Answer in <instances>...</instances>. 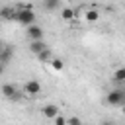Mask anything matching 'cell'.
I'll list each match as a JSON object with an SVG mask.
<instances>
[{
    "label": "cell",
    "mask_w": 125,
    "mask_h": 125,
    "mask_svg": "<svg viewBox=\"0 0 125 125\" xmlns=\"http://www.w3.org/2000/svg\"><path fill=\"white\" fill-rule=\"evenodd\" d=\"M105 102H107L109 105H123V104H125V90H123V88L111 90V92L105 96Z\"/></svg>",
    "instance_id": "cell-2"
},
{
    "label": "cell",
    "mask_w": 125,
    "mask_h": 125,
    "mask_svg": "<svg viewBox=\"0 0 125 125\" xmlns=\"http://www.w3.org/2000/svg\"><path fill=\"white\" fill-rule=\"evenodd\" d=\"M45 47H47V43H45L43 39H35V41H29V53H33V55L41 53Z\"/></svg>",
    "instance_id": "cell-7"
},
{
    "label": "cell",
    "mask_w": 125,
    "mask_h": 125,
    "mask_svg": "<svg viewBox=\"0 0 125 125\" xmlns=\"http://www.w3.org/2000/svg\"><path fill=\"white\" fill-rule=\"evenodd\" d=\"M98 18H100L98 10H88V12H86V20H88V21H96Z\"/></svg>",
    "instance_id": "cell-15"
},
{
    "label": "cell",
    "mask_w": 125,
    "mask_h": 125,
    "mask_svg": "<svg viewBox=\"0 0 125 125\" xmlns=\"http://www.w3.org/2000/svg\"><path fill=\"white\" fill-rule=\"evenodd\" d=\"M0 18H2V20H16V10H14L12 6L0 8Z\"/></svg>",
    "instance_id": "cell-9"
},
{
    "label": "cell",
    "mask_w": 125,
    "mask_h": 125,
    "mask_svg": "<svg viewBox=\"0 0 125 125\" xmlns=\"http://www.w3.org/2000/svg\"><path fill=\"white\" fill-rule=\"evenodd\" d=\"M23 92H25L27 96H37V94L41 92V84H39L37 80H29V82H25Z\"/></svg>",
    "instance_id": "cell-4"
},
{
    "label": "cell",
    "mask_w": 125,
    "mask_h": 125,
    "mask_svg": "<svg viewBox=\"0 0 125 125\" xmlns=\"http://www.w3.org/2000/svg\"><path fill=\"white\" fill-rule=\"evenodd\" d=\"M59 6H61V0H43V10H47V12H53Z\"/></svg>",
    "instance_id": "cell-11"
},
{
    "label": "cell",
    "mask_w": 125,
    "mask_h": 125,
    "mask_svg": "<svg viewBox=\"0 0 125 125\" xmlns=\"http://www.w3.org/2000/svg\"><path fill=\"white\" fill-rule=\"evenodd\" d=\"M16 20L21 25H31V23H35V14H33V10L20 8V10H16Z\"/></svg>",
    "instance_id": "cell-1"
},
{
    "label": "cell",
    "mask_w": 125,
    "mask_h": 125,
    "mask_svg": "<svg viewBox=\"0 0 125 125\" xmlns=\"http://www.w3.org/2000/svg\"><path fill=\"white\" fill-rule=\"evenodd\" d=\"M2 72H4V64L0 62V74H2Z\"/></svg>",
    "instance_id": "cell-19"
},
{
    "label": "cell",
    "mask_w": 125,
    "mask_h": 125,
    "mask_svg": "<svg viewBox=\"0 0 125 125\" xmlns=\"http://www.w3.org/2000/svg\"><path fill=\"white\" fill-rule=\"evenodd\" d=\"M102 125H115V123H113V121H104Z\"/></svg>",
    "instance_id": "cell-18"
},
{
    "label": "cell",
    "mask_w": 125,
    "mask_h": 125,
    "mask_svg": "<svg viewBox=\"0 0 125 125\" xmlns=\"http://www.w3.org/2000/svg\"><path fill=\"white\" fill-rule=\"evenodd\" d=\"M74 16H76V12H74L72 8H62V12H61V18H62L64 21H70Z\"/></svg>",
    "instance_id": "cell-13"
},
{
    "label": "cell",
    "mask_w": 125,
    "mask_h": 125,
    "mask_svg": "<svg viewBox=\"0 0 125 125\" xmlns=\"http://www.w3.org/2000/svg\"><path fill=\"white\" fill-rule=\"evenodd\" d=\"M53 121H55V125H66V117H62L61 113H57L53 117Z\"/></svg>",
    "instance_id": "cell-16"
},
{
    "label": "cell",
    "mask_w": 125,
    "mask_h": 125,
    "mask_svg": "<svg viewBox=\"0 0 125 125\" xmlns=\"http://www.w3.org/2000/svg\"><path fill=\"white\" fill-rule=\"evenodd\" d=\"M113 82H125V66H119L115 72H113Z\"/></svg>",
    "instance_id": "cell-12"
},
{
    "label": "cell",
    "mask_w": 125,
    "mask_h": 125,
    "mask_svg": "<svg viewBox=\"0 0 125 125\" xmlns=\"http://www.w3.org/2000/svg\"><path fill=\"white\" fill-rule=\"evenodd\" d=\"M66 125H82V121H80V117H70V119H66Z\"/></svg>",
    "instance_id": "cell-17"
},
{
    "label": "cell",
    "mask_w": 125,
    "mask_h": 125,
    "mask_svg": "<svg viewBox=\"0 0 125 125\" xmlns=\"http://www.w3.org/2000/svg\"><path fill=\"white\" fill-rule=\"evenodd\" d=\"M2 49H4V41L0 39V51H2Z\"/></svg>",
    "instance_id": "cell-20"
},
{
    "label": "cell",
    "mask_w": 125,
    "mask_h": 125,
    "mask_svg": "<svg viewBox=\"0 0 125 125\" xmlns=\"http://www.w3.org/2000/svg\"><path fill=\"white\" fill-rule=\"evenodd\" d=\"M49 62H51V66H53L55 70H62V66H64L62 59H59V57H53V59H51Z\"/></svg>",
    "instance_id": "cell-14"
},
{
    "label": "cell",
    "mask_w": 125,
    "mask_h": 125,
    "mask_svg": "<svg viewBox=\"0 0 125 125\" xmlns=\"http://www.w3.org/2000/svg\"><path fill=\"white\" fill-rule=\"evenodd\" d=\"M43 115L47 117V119H53L57 113H59V105H55V104H47V105H43Z\"/></svg>",
    "instance_id": "cell-8"
},
{
    "label": "cell",
    "mask_w": 125,
    "mask_h": 125,
    "mask_svg": "<svg viewBox=\"0 0 125 125\" xmlns=\"http://www.w3.org/2000/svg\"><path fill=\"white\" fill-rule=\"evenodd\" d=\"M35 57H37L41 62H49V61L53 59V53H51V49H49V47H45V49H43L41 53H37Z\"/></svg>",
    "instance_id": "cell-10"
},
{
    "label": "cell",
    "mask_w": 125,
    "mask_h": 125,
    "mask_svg": "<svg viewBox=\"0 0 125 125\" xmlns=\"http://www.w3.org/2000/svg\"><path fill=\"white\" fill-rule=\"evenodd\" d=\"M2 94H4V98L12 100V102H18V100L21 98V94L18 92V88H16L14 84H4V86H2Z\"/></svg>",
    "instance_id": "cell-3"
},
{
    "label": "cell",
    "mask_w": 125,
    "mask_h": 125,
    "mask_svg": "<svg viewBox=\"0 0 125 125\" xmlns=\"http://www.w3.org/2000/svg\"><path fill=\"white\" fill-rule=\"evenodd\" d=\"M27 37H29V41H35V39H43V29H41L39 25L31 23V25H27Z\"/></svg>",
    "instance_id": "cell-5"
},
{
    "label": "cell",
    "mask_w": 125,
    "mask_h": 125,
    "mask_svg": "<svg viewBox=\"0 0 125 125\" xmlns=\"http://www.w3.org/2000/svg\"><path fill=\"white\" fill-rule=\"evenodd\" d=\"M12 57H14V49H12L10 45H4V49L0 51V62L6 66V64L12 61Z\"/></svg>",
    "instance_id": "cell-6"
},
{
    "label": "cell",
    "mask_w": 125,
    "mask_h": 125,
    "mask_svg": "<svg viewBox=\"0 0 125 125\" xmlns=\"http://www.w3.org/2000/svg\"><path fill=\"white\" fill-rule=\"evenodd\" d=\"M121 107H123V113H125V104H123V105H121Z\"/></svg>",
    "instance_id": "cell-21"
}]
</instances>
